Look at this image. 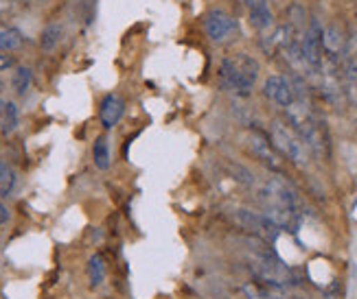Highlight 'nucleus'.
I'll use <instances>...</instances> for the list:
<instances>
[{"label": "nucleus", "instance_id": "f03ea898", "mask_svg": "<svg viewBox=\"0 0 357 299\" xmlns=\"http://www.w3.org/2000/svg\"><path fill=\"white\" fill-rule=\"evenodd\" d=\"M261 66L259 61L248 53H232L222 59L220 64V81L226 90L239 94V97H250L257 79H259Z\"/></svg>", "mask_w": 357, "mask_h": 299}, {"label": "nucleus", "instance_id": "f257e3e1", "mask_svg": "<svg viewBox=\"0 0 357 299\" xmlns=\"http://www.w3.org/2000/svg\"><path fill=\"white\" fill-rule=\"evenodd\" d=\"M259 201L263 206V214L281 227L289 229L296 225L298 214H301V203L298 197L294 195L291 188L278 177H270L259 191Z\"/></svg>", "mask_w": 357, "mask_h": 299}, {"label": "nucleus", "instance_id": "aec40b11", "mask_svg": "<svg viewBox=\"0 0 357 299\" xmlns=\"http://www.w3.org/2000/svg\"><path fill=\"white\" fill-rule=\"evenodd\" d=\"M15 68V57L9 51H0V72Z\"/></svg>", "mask_w": 357, "mask_h": 299}, {"label": "nucleus", "instance_id": "ddd939ff", "mask_svg": "<svg viewBox=\"0 0 357 299\" xmlns=\"http://www.w3.org/2000/svg\"><path fill=\"white\" fill-rule=\"evenodd\" d=\"M248 18H250V24L257 29V31H268L274 26V13L270 9V5H257V7H250V13H248Z\"/></svg>", "mask_w": 357, "mask_h": 299}, {"label": "nucleus", "instance_id": "f8f14e48", "mask_svg": "<svg viewBox=\"0 0 357 299\" xmlns=\"http://www.w3.org/2000/svg\"><path fill=\"white\" fill-rule=\"evenodd\" d=\"M61 38H64V26L57 24V22H51V24H46L44 31H42V35H40V49L44 53H53Z\"/></svg>", "mask_w": 357, "mask_h": 299}, {"label": "nucleus", "instance_id": "a211bd4d", "mask_svg": "<svg viewBox=\"0 0 357 299\" xmlns=\"http://www.w3.org/2000/svg\"><path fill=\"white\" fill-rule=\"evenodd\" d=\"M31 81H33V72H31L29 66H15L13 76H11V86L15 90V94H26V90L31 88Z\"/></svg>", "mask_w": 357, "mask_h": 299}, {"label": "nucleus", "instance_id": "2eb2a0df", "mask_svg": "<svg viewBox=\"0 0 357 299\" xmlns=\"http://www.w3.org/2000/svg\"><path fill=\"white\" fill-rule=\"evenodd\" d=\"M105 273H107V269H105L103 256L101 254H92L90 260H88V280H90V286L92 289L101 286L103 282H105Z\"/></svg>", "mask_w": 357, "mask_h": 299}, {"label": "nucleus", "instance_id": "423d86ee", "mask_svg": "<svg viewBox=\"0 0 357 299\" xmlns=\"http://www.w3.org/2000/svg\"><path fill=\"white\" fill-rule=\"evenodd\" d=\"M232 218H235V223L239 227H243L248 234H252V236H257V239H263L268 243H274L283 232L272 221V218H268L263 212H252V210L239 208V210H235Z\"/></svg>", "mask_w": 357, "mask_h": 299}, {"label": "nucleus", "instance_id": "412c9836", "mask_svg": "<svg viewBox=\"0 0 357 299\" xmlns=\"http://www.w3.org/2000/svg\"><path fill=\"white\" fill-rule=\"evenodd\" d=\"M9 221V210H7V206L3 201H0V225H5Z\"/></svg>", "mask_w": 357, "mask_h": 299}, {"label": "nucleus", "instance_id": "dca6fc26", "mask_svg": "<svg viewBox=\"0 0 357 299\" xmlns=\"http://www.w3.org/2000/svg\"><path fill=\"white\" fill-rule=\"evenodd\" d=\"M24 44V35L18 29L0 24V51H15Z\"/></svg>", "mask_w": 357, "mask_h": 299}, {"label": "nucleus", "instance_id": "39448f33", "mask_svg": "<svg viewBox=\"0 0 357 299\" xmlns=\"http://www.w3.org/2000/svg\"><path fill=\"white\" fill-rule=\"evenodd\" d=\"M204 29L211 42L226 44L239 35V20L222 7H215L204 15Z\"/></svg>", "mask_w": 357, "mask_h": 299}, {"label": "nucleus", "instance_id": "5701e85b", "mask_svg": "<svg viewBox=\"0 0 357 299\" xmlns=\"http://www.w3.org/2000/svg\"><path fill=\"white\" fill-rule=\"evenodd\" d=\"M7 7H9V0H0V13H3Z\"/></svg>", "mask_w": 357, "mask_h": 299}, {"label": "nucleus", "instance_id": "0eeeda50", "mask_svg": "<svg viewBox=\"0 0 357 299\" xmlns=\"http://www.w3.org/2000/svg\"><path fill=\"white\" fill-rule=\"evenodd\" d=\"M263 94L278 107L287 109L289 105L296 103V88L283 74H270L263 83Z\"/></svg>", "mask_w": 357, "mask_h": 299}, {"label": "nucleus", "instance_id": "4468645a", "mask_svg": "<svg viewBox=\"0 0 357 299\" xmlns=\"http://www.w3.org/2000/svg\"><path fill=\"white\" fill-rule=\"evenodd\" d=\"M92 160L99 170H107L112 164V155H110V143H107L105 136H99L92 145Z\"/></svg>", "mask_w": 357, "mask_h": 299}, {"label": "nucleus", "instance_id": "1a4fd4ad", "mask_svg": "<svg viewBox=\"0 0 357 299\" xmlns=\"http://www.w3.org/2000/svg\"><path fill=\"white\" fill-rule=\"evenodd\" d=\"M123 114H126V99L121 94H105L101 105H99V120L105 129H112L121 122Z\"/></svg>", "mask_w": 357, "mask_h": 299}, {"label": "nucleus", "instance_id": "20e7f679", "mask_svg": "<svg viewBox=\"0 0 357 299\" xmlns=\"http://www.w3.org/2000/svg\"><path fill=\"white\" fill-rule=\"evenodd\" d=\"M301 51L312 74H318L324 64V26L318 18H312L301 35Z\"/></svg>", "mask_w": 357, "mask_h": 299}, {"label": "nucleus", "instance_id": "6e6552de", "mask_svg": "<svg viewBox=\"0 0 357 299\" xmlns=\"http://www.w3.org/2000/svg\"><path fill=\"white\" fill-rule=\"evenodd\" d=\"M248 147H250V151L255 153V157L259 162L266 164L270 170H281V153L276 151V147L272 145L270 136H266L263 131H250V136H248Z\"/></svg>", "mask_w": 357, "mask_h": 299}, {"label": "nucleus", "instance_id": "9d476101", "mask_svg": "<svg viewBox=\"0 0 357 299\" xmlns=\"http://www.w3.org/2000/svg\"><path fill=\"white\" fill-rule=\"evenodd\" d=\"M241 293L245 299H285V286L274 284V282L252 277L241 286Z\"/></svg>", "mask_w": 357, "mask_h": 299}, {"label": "nucleus", "instance_id": "4be33fe9", "mask_svg": "<svg viewBox=\"0 0 357 299\" xmlns=\"http://www.w3.org/2000/svg\"><path fill=\"white\" fill-rule=\"evenodd\" d=\"M243 3L248 5V9H250V7H257V5H270V0H243Z\"/></svg>", "mask_w": 357, "mask_h": 299}, {"label": "nucleus", "instance_id": "f3484780", "mask_svg": "<svg viewBox=\"0 0 357 299\" xmlns=\"http://www.w3.org/2000/svg\"><path fill=\"white\" fill-rule=\"evenodd\" d=\"M15 188V168L7 162L0 160V197H9Z\"/></svg>", "mask_w": 357, "mask_h": 299}, {"label": "nucleus", "instance_id": "9b49d317", "mask_svg": "<svg viewBox=\"0 0 357 299\" xmlns=\"http://www.w3.org/2000/svg\"><path fill=\"white\" fill-rule=\"evenodd\" d=\"M18 122H20L18 105H15L13 101L0 99V134L11 136L15 129H18Z\"/></svg>", "mask_w": 357, "mask_h": 299}, {"label": "nucleus", "instance_id": "7ed1b4c3", "mask_svg": "<svg viewBox=\"0 0 357 299\" xmlns=\"http://www.w3.org/2000/svg\"><path fill=\"white\" fill-rule=\"evenodd\" d=\"M270 140H272V145L276 147V151L281 155H285L289 162H294L296 166H307L309 149L305 147L301 136L296 134V129H294L287 120H278V118L272 120Z\"/></svg>", "mask_w": 357, "mask_h": 299}, {"label": "nucleus", "instance_id": "6ab92c4d", "mask_svg": "<svg viewBox=\"0 0 357 299\" xmlns=\"http://www.w3.org/2000/svg\"><path fill=\"white\" fill-rule=\"evenodd\" d=\"M95 9H97L95 0H77V11H79V18L86 24H92V20H95Z\"/></svg>", "mask_w": 357, "mask_h": 299}]
</instances>
